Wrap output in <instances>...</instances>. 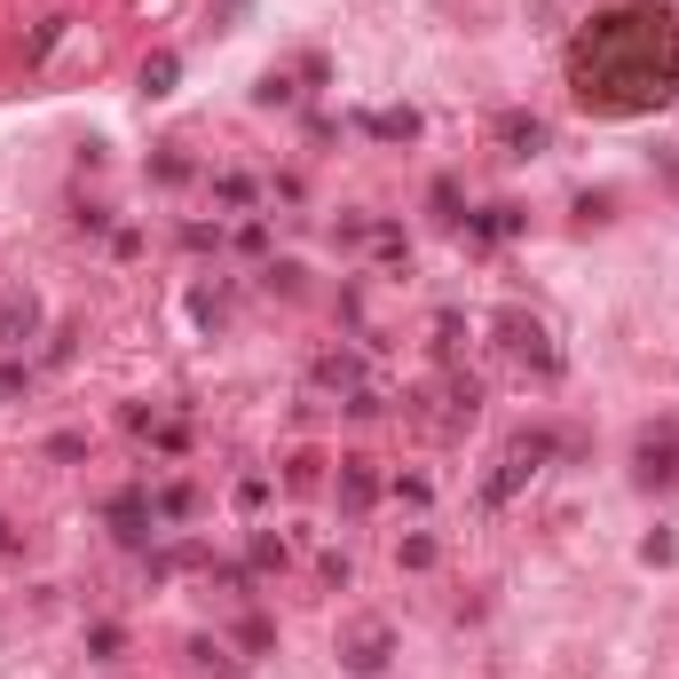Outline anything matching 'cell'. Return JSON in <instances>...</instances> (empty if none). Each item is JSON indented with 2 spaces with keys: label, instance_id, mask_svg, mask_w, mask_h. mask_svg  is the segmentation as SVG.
Returning a JSON list of instances; mask_svg holds the SVG:
<instances>
[{
  "label": "cell",
  "instance_id": "obj_1",
  "mask_svg": "<svg viewBox=\"0 0 679 679\" xmlns=\"http://www.w3.org/2000/svg\"><path fill=\"white\" fill-rule=\"evenodd\" d=\"M569 95L593 119H640L679 104V9L624 0L569 40Z\"/></svg>",
  "mask_w": 679,
  "mask_h": 679
},
{
  "label": "cell",
  "instance_id": "obj_2",
  "mask_svg": "<svg viewBox=\"0 0 679 679\" xmlns=\"http://www.w3.org/2000/svg\"><path fill=\"white\" fill-rule=\"evenodd\" d=\"M546 459H553V434H546V427H538V434H514V443H506V459H498L491 498H514L521 482H538V474H546Z\"/></svg>",
  "mask_w": 679,
  "mask_h": 679
},
{
  "label": "cell",
  "instance_id": "obj_3",
  "mask_svg": "<svg viewBox=\"0 0 679 679\" xmlns=\"http://www.w3.org/2000/svg\"><path fill=\"white\" fill-rule=\"evenodd\" d=\"M387 656H396V633H387L379 616L348 624V640H340V664H348L356 679H379V671H387Z\"/></svg>",
  "mask_w": 679,
  "mask_h": 679
},
{
  "label": "cell",
  "instance_id": "obj_4",
  "mask_svg": "<svg viewBox=\"0 0 679 679\" xmlns=\"http://www.w3.org/2000/svg\"><path fill=\"white\" fill-rule=\"evenodd\" d=\"M640 482H679V419L640 434Z\"/></svg>",
  "mask_w": 679,
  "mask_h": 679
},
{
  "label": "cell",
  "instance_id": "obj_5",
  "mask_svg": "<svg viewBox=\"0 0 679 679\" xmlns=\"http://www.w3.org/2000/svg\"><path fill=\"white\" fill-rule=\"evenodd\" d=\"M498 332H506V356H521V364H538L546 379L561 371V356L546 348V332H538V324H529V316H498Z\"/></svg>",
  "mask_w": 679,
  "mask_h": 679
},
{
  "label": "cell",
  "instance_id": "obj_6",
  "mask_svg": "<svg viewBox=\"0 0 679 679\" xmlns=\"http://www.w3.org/2000/svg\"><path fill=\"white\" fill-rule=\"evenodd\" d=\"M40 332V301L32 293H0V348H24Z\"/></svg>",
  "mask_w": 679,
  "mask_h": 679
},
{
  "label": "cell",
  "instance_id": "obj_7",
  "mask_svg": "<svg viewBox=\"0 0 679 679\" xmlns=\"http://www.w3.org/2000/svg\"><path fill=\"white\" fill-rule=\"evenodd\" d=\"M498 142H506V159H538V151H546V119L506 111V119H498Z\"/></svg>",
  "mask_w": 679,
  "mask_h": 679
},
{
  "label": "cell",
  "instance_id": "obj_8",
  "mask_svg": "<svg viewBox=\"0 0 679 679\" xmlns=\"http://www.w3.org/2000/svg\"><path fill=\"white\" fill-rule=\"evenodd\" d=\"M316 387H332V396H371V387H364V364L356 356H316Z\"/></svg>",
  "mask_w": 679,
  "mask_h": 679
},
{
  "label": "cell",
  "instance_id": "obj_9",
  "mask_svg": "<svg viewBox=\"0 0 679 679\" xmlns=\"http://www.w3.org/2000/svg\"><path fill=\"white\" fill-rule=\"evenodd\" d=\"M371 491H379V482H371V466H364V459L340 466V498H348V506H371Z\"/></svg>",
  "mask_w": 679,
  "mask_h": 679
},
{
  "label": "cell",
  "instance_id": "obj_10",
  "mask_svg": "<svg viewBox=\"0 0 679 679\" xmlns=\"http://www.w3.org/2000/svg\"><path fill=\"white\" fill-rule=\"evenodd\" d=\"M174 72H182L174 56H151V64H142V95H166V87H174Z\"/></svg>",
  "mask_w": 679,
  "mask_h": 679
},
{
  "label": "cell",
  "instance_id": "obj_11",
  "mask_svg": "<svg viewBox=\"0 0 679 679\" xmlns=\"http://www.w3.org/2000/svg\"><path fill=\"white\" fill-rule=\"evenodd\" d=\"M371 134H419V111H379Z\"/></svg>",
  "mask_w": 679,
  "mask_h": 679
},
{
  "label": "cell",
  "instance_id": "obj_12",
  "mask_svg": "<svg viewBox=\"0 0 679 679\" xmlns=\"http://www.w3.org/2000/svg\"><path fill=\"white\" fill-rule=\"evenodd\" d=\"M254 561L261 569H284V538H254Z\"/></svg>",
  "mask_w": 679,
  "mask_h": 679
},
{
  "label": "cell",
  "instance_id": "obj_13",
  "mask_svg": "<svg viewBox=\"0 0 679 679\" xmlns=\"http://www.w3.org/2000/svg\"><path fill=\"white\" fill-rule=\"evenodd\" d=\"M434 561V538H403V569H427Z\"/></svg>",
  "mask_w": 679,
  "mask_h": 679
},
{
  "label": "cell",
  "instance_id": "obj_14",
  "mask_svg": "<svg viewBox=\"0 0 679 679\" xmlns=\"http://www.w3.org/2000/svg\"><path fill=\"white\" fill-rule=\"evenodd\" d=\"M237 9H246V0H222V9H214V24H229V17H237Z\"/></svg>",
  "mask_w": 679,
  "mask_h": 679
}]
</instances>
